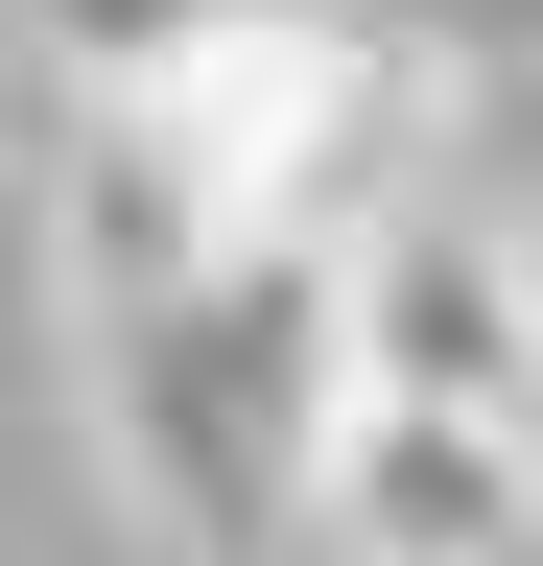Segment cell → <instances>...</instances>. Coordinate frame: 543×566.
Segmentation results:
<instances>
[{
    "mask_svg": "<svg viewBox=\"0 0 543 566\" xmlns=\"http://www.w3.org/2000/svg\"><path fill=\"white\" fill-rule=\"evenodd\" d=\"M331 566H520L543 543V424H449V401H355L307 472Z\"/></svg>",
    "mask_w": 543,
    "mask_h": 566,
    "instance_id": "cell-3",
    "label": "cell"
},
{
    "mask_svg": "<svg viewBox=\"0 0 543 566\" xmlns=\"http://www.w3.org/2000/svg\"><path fill=\"white\" fill-rule=\"evenodd\" d=\"M95 424L189 566H237L355 424V237H260L166 307H95Z\"/></svg>",
    "mask_w": 543,
    "mask_h": 566,
    "instance_id": "cell-1",
    "label": "cell"
},
{
    "mask_svg": "<svg viewBox=\"0 0 543 566\" xmlns=\"http://www.w3.org/2000/svg\"><path fill=\"white\" fill-rule=\"evenodd\" d=\"M355 401H449V424H543V260L472 189H401L355 237Z\"/></svg>",
    "mask_w": 543,
    "mask_h": 566,
    "instance_id": "cell-2",
    "label": "cell"
}]
</instances>
